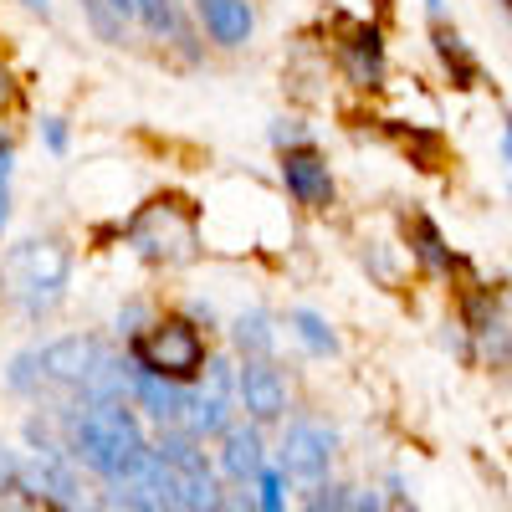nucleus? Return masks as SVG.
Listing matches in <instances>:
<instances>
[{
    "mask_svg": "<svg viewBox=\"0 0 512 512\" xmlns=\"http://www.w3.org/2000/svg\"><path fill=\"white\" fill-rule=\"evenodd\" d=\"M72 456L98 472L103 482H134L139 466L154 456L144 425L134 415V400H108V405H88L72 420Z\"/></svg>",
    "mask_w": 512,
    "mask_h": 512,
    "instance_id": "f257e3e1",
    "label": "nucleus"
},
{
    "mask_svg": "<svg viewBox=\"0 0 512 512\" xmlns=\"http://www.w3.org/2000/svg\"><path fill=\"white\" fill-rule=\"evenodd\" d=\"M128 359H134L139 369H154L164 379H175V384H195L210 364L205 354V338L190 318H159L149 323L144 333L128 338Z\"/></svg>",
    "mask_w": 512,
    "mask_h": 512,
    "instance_id": "f03ea898",
    "label": "nucleus"
},
{
    "mask_svg": "<svg viewBox=\"0 0 512 512\" xmlns=\"http://www.w3.org/2000/svg\"><path fill=\"white\" fill-rule=\"evenodd\" d=\"M67 267L72 256L62 241H21L11 251V292L16 303L26 308V318H41L62 303V287H67Z\"/></svg>",
    "mask_w": 512,
    "mask_h": 512,
    "instance_id": "7ed1b4c3",
    "label": "nucleus"
},
{
    "mask_svg": "<svg viewBox=\"0 0 512 512\" xmlns=\"http://www.w3.org/2000/svg\"><path fill=\"white\" fill-rule=\"evenodd\" d=\"M236 369L226 364V359H210L205 364V374H200V384H195V395H190V410H185V431L190 436H226L231 431V405L241 400V390H236Z\"/></svg>",
    "mask_w": 512,
    "mask_h": 512,
    "instance_id": "20e7f679",
    "label": "nucleus"
},
{
    "mask_svg": "<svg viewBox=\"0 0 512 512\" xmlns=\"http://www.w3.org/2000/svg\"><path fill=\"white\" fill-rule=\"evenodd\" d=\"M338 451V436L318 420H292L282 431V451H277V466L292 477V482H323L328 477V461Z\"/></svg>",
    "mask_w": 512,
    "mask_h": 512,
    "instance_id": "39448f33",
    "label": "nucleus"
},
{
    "mask_svg": "<svg viewBox=\"0 0 512 512\" xmlns=\"http://www.w3.org/2000/svg\"><path fill=\"white\" fill-rule=\"evenodd\" d=\"M103 359H108V349L98 344V338H88V333H67V338H52L47 349H36L41 379L72 384V390H82V384H88V374H93Z\"/></svg>",
    "mask_w": 512,
    "mask_h": 512,
    "instance_id": "423d86ee",
    "label": "nucleus"
},
{
    "mask_svg": "<svg viewBox=\"0 0 512 512\" xmlns=\"http://www.w3.org/2000/svg\"><path fill=\"white\" fill-rule=\"evenodd\" d=\"M21 497L41 502V507H72L77 502V477L72 461L57 446L31 451V461H21Z\"/></svg>",
    "mask_w": 512,
    "mask_h": 512,
    "instance_id": "0eeeda50",
    "label": "nucleus"
},
{
    "mask_svg": "<svg viewBox=\"0 0 512 512\" xmlns=\"http://www.w3.org/2000/svg\"><path fill=\"white\" fill-rule=\"evenodd\" d=\"M128 364H134V359H128ZM128 400H134V410H144L159 431L185 425V410H190V390H185V384L164 379L154 369H139V364H134V374H128Z\"/></svg>",
    "mask_w": 512,
    "mask_h": 512,
    "instance_id": "6e6552de",
    "label": "nucleus"
},
{
    "mask_svg": "<svg viewBox=\"0 0 512 512\" xmlns=\"http://www.w3.org/2000/svg\"><path fill=\"white\" fill-rule=\"evenodd\" d=\"M282 185L297 205H308V210H328L333 205V169L328 159L313 149V144H297L282 154Z\"/></svg>",
    "mask_w": 512,
    "mask_h": 512,
    "instance_id": "1a4fd4ad",
    "label": "nucleus"
},
{
    "mask_svg": "<svg viewBox=\"0 0 512 512\" xmlns=\"http://www.w3.org/2000/svg\"><path fill=\"white\" fill-rule=\"evenodd\" d=\"M236 390H241V410L256 420V425H272L287 415V384L282 374L272 369V359H241L236 369Z\"/></svg>",
    "mask_w": 512,
    "mask_h": 512,
    "instance_id": "9d476101",
    "label": "nucleus"
},
{
    "mask_svg": "<svg viewBox=\"0 0 512 512\" xmlns=\"http://www.w3.org/2000/svg\"><path fill=\"white\" fill-rule=\"evenodd\" d=\"M267 472V446H262V431L251 425H231L221 436V477L236 482V487H256V477Z\"/></svg>",
    "mask_w": 512,
    "mask_h": 512,
    "instance_id": "9b49d317",
    "label": "nucleus"
},
{
    "mask_svg": "<svg viewBox=\"0 0 512 512\" xmlns=\"http://www.w3.org/2000/svg\"><path fill=\"white\" fill-rule=\"evenodd\" d=\"M195 16L210 31L216 47H246L256 16H251V0H195Z\"/></svg>",
    "mask_w": 512,
    "mask_h": 512,
    "instance_id": "f8f14e48",
    "label": "nucleus"
},
{
    "mask_svg": "<svg viewBox=\"0 0 512 512\" xmlns=\"http://www.w3.org/2000/svg\"><path fill=\"white\" fill-rule=\"evenodd\" d=\"M344 72L359 82V88H379L384 82V36H379V26H349Z\"/></svg>",
    "mask_w": 512,
    "mask_h": 512,
    "instance_id": "ddd939ff",
    "label": "nucleus"
},
{
    "mask_svg": "<svg viewBox=\"0 0 512 512\" xmlns=\"http://www.w3.org/2000/svg\"><path fill=\"white\" fill-rule=\"evenodd\" d=\"M231 344H236V354H241V359H272V349H277L272 318H267L262 308L241 313V318L231 323Z\"/></svg>",
    "mask_w": 512,
    "mask_h": 512,
    "instance_id": "4468645a",
    "label": "nucleus"
},
{
    "mask_svg": "<svg viewBox=\"0 0 512 512\" xmlns=\"http://www.w3.org/2000/svg\"><path fill=\"white\" fill-rule=\"evenodd\" d=\"M221 502H226V492H221L210 466L180 472V512H221Z\"/></svg>",
    "mask_w": 512,
    "mask_h": 512,
    "instance_id": "2eb2a0df",
    "label": "nucleus"
},
{
    "mask_svg": "<svg viewBox=\"0 0 512 512\" xmlns=\"http://www.w3.org/2000/svg\"><path fill=\"white\" fill-rule=\"evenodd\" d=\"M436 52H441L446 72L456 77V88H472V82H477V57L461 47V36L451 26H436Z\"/></svg>",
    "mask_w": 512,
    "mask_h": 512,
    "instance_id": "dca6fc26",
    "label": "nucleus"
},
{
    "mask_svg": "<svg viewBox=\"0 0 512 512\" xmlns=\"http://www.w3.org/2000/svg\"><path fill=\"white\" fill-rule=\"evenodd\" d=\"M410 231H415V256L431 272H451L456 267V256L446 251V241H441V231H436V221H425V216H415L410 221Z\"/></svg>",
    "mask_w": 512,
    "mask_h": 512,
    "instance_id": "f3484780",
    "label": "nucleus"
},
{
    "mask_svg": "<svg viewBox=\"0 0 512 512\" xmlns=\"http://www.w3.org/2000/svg\"><path fill=\"white\" fill-rule=\"evenodd\" d=\"M292 333L303 338V344H308L313 354H338V338H333V328H328L313 308H297V313H292Z\"/></svg>",
    "mask_w": 512,
    "mask_h": 512,
    "instance_id": "a211bd4d",
    "label": "nucleus"
},
{
    "mask_svg": "<svg viewBox=\"0 0 512 512\" xmlns=\"http://www.w3.org/2000/svg\"><path fill=\"white\" fill-rule=\"evenodd\" d=\"M349 502H354V492L344 482H328V477L303 492V512H349Z\"/></svg>",
    "mask_w": 512,
    "mask_h": 512,
    "instance_id": "6ab92c4d",
    "label": "nucleus"
},
{
    "mask_svg": "<svg viewBox=\"0 0 512 512\" xmlns=\"http://www.w3.org/2000/svg\"><path fill=\"white\" fill-rule=\"evenodd\" d=\"M134 6H139V21H144L154 36L180 31V6H175V0H134Z\"/></svg>",
    "mask_w": 512,
    "mask_h": 512,
    "instance_id": "aec40b11",
    "label": "nucleus"
},
{
    "mask_svg": "<svg viewBox=\"0 0 512 512\" xmlns=\"http://www.w3.org/2000/svg\"><path fill=\"white\" fill-rule=\"evenodd\" d=\"M282 502H287V472L282 466H267L256 477V512H282Z\"/></svg>",
    "mask_w": 512,
    "mask_h": 512,
    "instance_id": "412c9836",
    "label": "nucleus"
},
{
    "mask_svg": "<svg viewBox=\"0 0 512 512\" xmlns=\"http://www.w3.org/2000/svg\"><path fill=\"white\" fill-rule=\"evenodd\" d=\"M0 492H21V461L0 446Z\"/></svg>",
    "mask_w": 512,
    "mask_h": 512,
    "instance_id": "4be33fe9",
    "label": "nucleus"
},
{
    "mask_svg": "<svg viewBox=\"0 0 512 512\" xmlns=\"http://www.w3.org/2000/svg\"><path fill=\"white\" fill-rule=\"evenodd\" d=\"M221 512H256V492H226Z\"/></svg>",
    "mask_w": 512,
    "mask_h": 512,
    "instance_id": "5701e85b",
    "label": "nucleus"
},
{
    "mask_svg": "<svg viewBox=\"0 0 512 512\" xmlns=\"http://www.w3.org/2000/svg\"><path fill=\"white\" fill-rule=\"evenodd\" d=\"M47 149H57V154L67 149V123L62 118H47Z\"/></svg>",
    "mask_w": 512,
    "mask_h": 512,
    "instance_id": "b1692460",
    "label": "nucleus"
},
{
    "mask_svg": "<svg viewBox=\"0 0 512 512\" xmlns=\"http://www.w3.org/2000/svg\"><path fill=\"white\" fill-rule=\"evenodd\" d=\"M349 512H384V502H379V492H354Z\"/></svg>",
    "mask_w": 512,
    "mask_h": 512,
    "instance_id": "393cba45",
    "label": "nucleus"
},
{
    "mask_svg": "<svg viewBox=\"0 0 512 512\" xmlns=\"http://www.w3.org/2000/svg\"><path fill=\"white\" fill-rule=\"evenodd\" d=\"M0 190H11V139H0Z\"/></svg>",
    "mask_w": 512,
    "mask_h": 512,
    "instance_id": "a878e982",
    "label": "nucleus"
},
{
    "mask_svg": "<svg viewBox=\"0 0 512 512\" xmlns=\"http://www.w3.org/2000/svg\"><path fill=\"white\" fill-rule=\"evenodd\" d=\"M21 6H26L31 16H41V21H47V16H52V0H21Z\"/></svg>",
    "mask_w": 512,
    "mask_h": 512,
    "instance_id": "bb28decb",
    "label": "nucleus"
},
{
    "mask_svg": "<svg viewBox=\"0 0 512 512\" xmlns=\"http://www.w3.org/2000/svg\"><path fill=\"white\" fill-rule=\"evenodd\" d=\"M6 221H11V190H0V231H6Z\"/></svg>",
    "mask_w": 512,
    "mask_h": 512,
    "instance_id": "cd10ccee",
    "label": "nucleus"
},
{
    "mask_svg": "<svg viewBox=\"0 0 512 512\" xmlns=\"http://www.w3.org/2000/svg\"><path fill=\"white\" fill-rule=\"evenodd\" d=\"M507 159H512V118H507Z\"/></svg>",
    "mask_w": 512,
    "mask_h": 512,
    "instance_id": "c85d7f7f",
    "label": "nucleus"
},
{
    "mask_svg": "<svg viewBox=\"0 0 512 512\" xmlns=\"http://www.w3.org/2000/svg\"><path fill=\"white\" fill-rule=\"evenodd\" d=\"M425 11H441V0H425Z\"/></svg>",
    "mask_w": 512,
    "mask_h": 512,
    "instance_id": "c756f323",
    "label": "nucleus"
},
{
    "mask_svg": "<svg viewBox=\"0 0 512 512\" xmlns=\"http://www.w3.org/2000/svg\"><path fill=\"white\" fill-rule=\"evenodd\" d=\"M6 497H16V492H0V502H6ZM0 512H6V507H0Z\"/></svg>",
    "mask_w": 512,
    "mask_h": 512,
    "instance_id": "7c9ffc66",
    "label": "nucleus"
},
{
    "mask_svg": "<svg viewBox=\"0 0 512 512\" xmlns=\"http://www.w3.org/2000/svg\"><path fill=\"white\" fill-rule=\"evenodd\" d=\"M502 6H507V11H512V0H502Z\"/></svg>",
    "mask_w": 512,
    "mask_h": 512,
    "instance_id": "2f4dec72",
    "label": "nucleus"
}]
</instances>
